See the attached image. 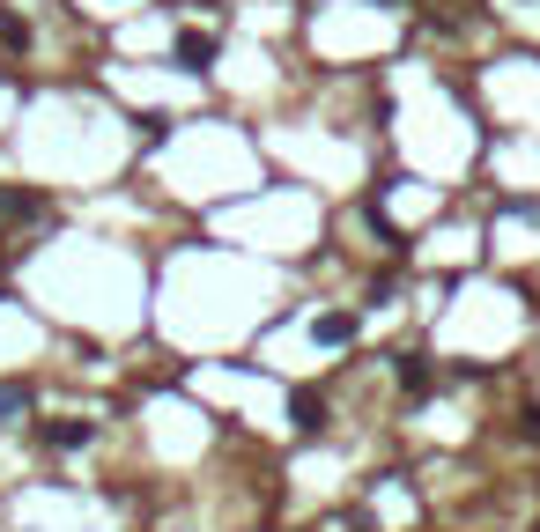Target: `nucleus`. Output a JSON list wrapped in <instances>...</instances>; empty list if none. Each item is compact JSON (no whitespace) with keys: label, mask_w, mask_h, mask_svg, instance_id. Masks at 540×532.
I'll return each instance as SVG.
<instances>
[{"label":"nucleus","mask_w":540,"mask_h":532,"mask_svg":"<svg viewBox=\"0 0 540 532\" xmlns=\"http://www.w3.org/2000/svg\"><path fill=\"white\" fill-rule=\"evenodd\" d=\"M393 370H400V385H407V392H430V355L407 348V355H393Z\"/></svg>","instance_id":"4"},{"label":"nucleus","mask_w":540,"mask_h":532,"mask_svg":"<svg viewBox=\"0 0 540 532\" xmlns=\"http://www.w3.org/2000/svg\"><path fill=\"white\" fill-rule=\"evenodd\" d=\"M30 215H45V200H37V193H8V185H0V222H30Z\"/></svg>","instance_id":"5"},{"label":"nucleus","mask_w":540,"mask_h":532,"mask_svg":"<svg viewBox=\"0 0 540 532\" xmlns=\"http://www.w3.org/2000/svg\"><path fill=\"white\" fill-rule=\"evenodd\" d=\"M208 60H215V37H208V30H185V37H178V67H185V74H208Z\"/></svg>","instance_id":"1"},{"label":"nucleus","mask_w":540,"mask_h":532,"mask_svg":"<svg viewBox=\"0 0 540 532\" xmlns=\"http://www.w3.org/2000/svg\"><path fill=\"white\" fill-rule=\"evenodd\" d=\"M289 422H296V436H319L326 429V399L319 392H296L289 399Z\"/></svg>","instance_id":"2"},{"label":"nucleus","mask_w":540,"mask_h":532,"mask_svg":"<svg viewBox=\"0 0 540 532\" xmlns=\"http://www.w3.org/2000/svg\"><path fill=\"white\" fill-rule=\"evenodd\" d=\"M23 407H30V392H23V385H0V422H15Z\"/></svg>","instance_id":"7"},{"label":"nucleus","mask_w":540,"mask_h":532,"mask_svg":"<svg viewBox=\"0 0 540 532\" xmlns=\"http://www.w3.org/2000/svg\"><path fill=\"white\" fill-rule=\"evenodd\" d=\"M319 340H326V348H348V340H356V318H348V311H326V318H319Z\"/></svg>","instance_id":"6"},{"label":"nucleus","mask_w":540,"mask_h":532,"mask_svg":"<svg viewBox=\"0 0 540 532\" xmlns=\"http://www.w3.org/2000/svg\"><path fill=\"white\" fill-rule=\"evenodd\" d=\"M89 436H97L89 422H45V444H52V451H82Z\"/></svg>","instance_id":"3"}]
</instances>
